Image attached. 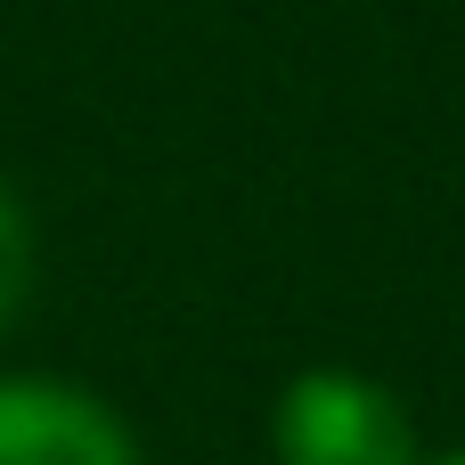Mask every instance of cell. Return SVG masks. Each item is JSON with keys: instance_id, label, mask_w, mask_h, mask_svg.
Returning a JSON list of instances; mask_svg holds the SVG:
<instances>
[{"instance_id": "6da1fadb", "label": "cell", "mask_w": 465, "mask_h": 465, "mask_svg": "<svg viewBox=\"0 0 465 465\" xmlns=\"http://www.w3.org/2000/svg\"><path fill=\"white\" fill-rule=\"evenodd\" d=\"M270 450L278 465H425L417 417L392 384L360 368H302L270 401Z\"/></svg>"}, {"instance_id": "7a4b0ae2", "label": "cell", "mask_w": 465, "mask_h": 465, "mask_svg": "<svg viewBox=\"0 0 465 465\" xmlns=\"http://www.w3.org/2000/svg\"><path fill=\"white\" fill-rule=\"evenodd\" d=\"M0 465H139V433L90 384L0 376Z\"/></svg>"}, {"instance_id": "3957f363", "label": "cell", "mask_w": 465, "mask_h": 465, "mask_svg": "<svg viewBox=\"0 0 465 465\" xmlns=\"http://www.w3.org/2000/svg\"><path fill=\"white\" fill-rule=\"evenodd\" d=\"M25 294H33V213L0 180V327L25 311Z\"/></svg>"}, {"instance_id": "277c9868", "label": "cell", "mask_w": 465, "mask_h": 465, "mask_svg": "<svg viewBox=\"0 0 465 465\" xmlns=\"http://www.w3.org/2000/svg\"><path fill=\"white\" fill-rule=\"evenodd\" d=\"M425 465H465V441H458V450H441V458H425Z\"/></svg>"}]
</instances>
